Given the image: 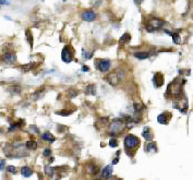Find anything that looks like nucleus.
Listing matches in <instances>:
<instances>
[{"instance_id": "nucleus-1", "label": "nucleus", "mask_w": 193, "mask_h": 180, "mask_svg": "<svg viewBox=\"0 0 193 180\" xmlns=\"http://www.w3.org/2000/svg\"><path fill=\"white\" fill-rule=\"evenodd\" d=\"M123 143H125V149L127 153H130V151H134V149H136L140 145V140L135 135L128 134L125 135Z\"/></svg>"}, {"instance_id": "nucleus-2", "label": "nucleus", "mask_w": 193, "mask_h": 180, "mask_svg": "<svg viewBox=\"0 0 193 180\" xmlns=\"http://www.w3.org/2000/svg\"><path fill=\"white\" fill-rule=\"evenodd\" d=\"M123 77H125V72L122 71V70H115L111 73H109L108 77H106V80L108 81V83L110 85L116 86L123 80Z\"/></svg>"}, {"instance_id": "nucleus-3", "label": "nucleus", "mask_w": 193, "mask_h": 180, "mask_svg": "<svg viewBox=\"0 0 193 180\" xmlns=\"http://www.w3.org/2000/svg\"><path fill=\"white\" fill-rule=\"evenodd\" d=\"M125 120L122 119H115L112 120V122L110 123L109 127V133L112 135H118L123 131L125 128Z\"/></svg>"}, {"instance_id": "nucleus-4", "label": "nucleus", "mask_w": 193, "mask_h": 180, "mask_svg": "<svg viewBox=\"0 0 193 180\" xmlns=\"http://www.w3.org/2000/svg\"><path fill=\"white\" fill-rule=\"evenodd\" d=\"M73 55H74V49L72 48L70 45H67L63 47L62 52H61V59H62L63 62L69 63L73 59Z\"/></svg>"}, {"instance_id": "nucleus-5", "label": "nucleus", "mask_w": 193, "mask_h": 180, "mask_svg": "<svg viewBox=\"0 0 193 180\" xmlns=\"http://www.w3.org/2000/svg\"><path fill=\"white\" fill-rule=\"evenodd\" d=\"M163 23L164 22H163L162 20H159V19H157V17H153L152 20H150L147 23H146V25H145L146 31L147 32L157 31V30H159L163 26Z\"/></svg>"}, {"instance_id": "nucleus-6", "label": "nucleus", "mask_w": 193, "mask_h": 180, "mask_svg": "<svg viewBox=\"0 0 193 180\" xmlns=\"http://www.w3.org/2000/svg\"><path fill=\"white\" fill-rule=\"evenodd\" d=\"M97 69L100 70V72H107L109 69H110V60L104 59L100 60L97 62Z\"/></svg>"}, {"instance_id": "nucleus-7", "label": "nucleus", "mask_w": 193, "mask_h": 180, "mask_svg": "<svg viewBox=\"0 0 193 180\" xmlns=\"http://www.w3.org/2000/svg\"><path fill=\"white\" fill-rule=\"evenodd\" d=\"M81 17H82V20L84 21H87V22H92L96 19V13L92 10H85V11H83L81 13Z\"/></svg>"}, {"instance_id": "nucleus-8", "label": "nucleus", "mask_w": 193, "mask_h": 180, "mask_svg": "<svg viewBox=\"0 0 193 180\" xmlns=\"http://www.w3.org/2000/svg\"><path fill=\"white\" fill-rule=\"evenodd\" d=\"M152 82H153V84L155 85V87H159V86H162L163 84H164V77H163L162 73H160V72L155 73L154 77H153V79H152Z\"/></svg>"}, {"instance_id": "nucleus-9", "label": "nucleus", "mask_w": 193, "mask_h": 180, "mask_svg": "<svg viewBox=\"0 0 193 180\" xmlns=\"http://www.w3.org/2000/svg\"><path fill=\"white\" fill-rule=\"evenodd\" d=\"M170 118H171V114L165 112L157 117V121H158V123H162V125H167V123L170 121Z\"/></svg>"}, {"instance_id": "nucleus-10", "label": "nucleus", "mask_w": 193, "mask_h": 180, "mask_svg": "<svg viewBox=\"0 0 193 180\" xmlns=\"http://www.w3.org/2000/svg\"><path fill=\"white\" fill-rule=\"evenodd\" d=\"M86 172H87L88 175L95 176L96 174H98V167L93 163H88L87 165H86Z\"/></svg>"}, {"instance_id": "nucleus-11", "label": "nucleus", "mask_w": 193, "mask_h": 180, "mask_svg": "<svg viewBox=\"0 0 193 180\" xmlns=\"http://www.w3.org/2000/svg\"><path fill=\"white\" fill-rule=\"evenodd\" d=\"M2 59L3 61H6L7 63H13L15 62L17 57H15V55L12 54V52H5V54L2 55Z\"/></svg>"}, {"instance_id": "nucleus-12", "label": "nucleus", "mask_w": 193, "mask_h": 180, "mask_svg": "<svg viewBox=\"0 0 193 180\" xmlns=\"http://www.w3.org/2000/svg\"><path fill=\"white\" fill-rule=\"evenodd\" d=\"M142 135L146 141H152V139H153V132H152V130L148 127H145L143 129Z\"/></svg>"}, {"instance_id": "nucleus-13", "label": "nucleus", "mask_w": 193, "mask_h": 180, "mask_svg": "<svg viewBox=\"0 0 193 180\" xmlns=\"http://www.w3.org/2000/svg\"><path fill=\"white\" fill-rule=\"evenodd\" d=\"M111 174H112V166L111 165H108L106 166L105 168L102 170V177L103 178H109L111 177Z\"/></svg>"}, {"instance_id": "nucleus-14", "label": "nucleus", "mask_w": 193, "mask_h": 180, "mask_svg": "<svg viewBox=\"0 0 193 180\" xmlns=\"http://www.w3.org/2000/svg\"><path fill=\"white\" fill-rule=\"evenodd\" d=\"M20 172H21V175L25 178L30 177L32 175V169L30 168V167H27V166H23V167H21Z\"/></svg>"}, {"instance_id": "nucleus-15", "label": "nucleus", "mask_w": 193, "mask_h": 180, "mask_svg": "<svg viewBox=\"0 0 193 180\" xmlns=\"http://www.w3.org/2000/svg\"><path fill=\"white\" fill-rule=\"evenodd\" d=\"M145 152H147V153H150V152H157V147H156V144L154 142H150L147 143L146 145H145Z\"/></svg>"}, {"instance_id": "nucleus-16", "label": "nucleus", "mask_w": 193, "mask_h": 180, "mask_svg": "<svg viewBox=\"0 0 193 180\" xmlns=\"http://www.w3.org/2000/svg\"><path fill=\"white\" fill-rule=\"evenodd\" d=\"M134 57H136L138 59H140V60L147 59V58L150 57V52H134Z\"/></svg>"}, {"instance_id": "nucleus-17", "label": "nucleus", "mask_w": 193, "mask_h": 180, "mask_svg": "<svg viewBox=\"0 0 193 180\" xmlns=\"http://www.w3.org/2000/svg\"><path fill=\"white\" fill-rule=\"evenodd\" d=\"M131 40V35L129 34V33H125V34H123L121 36V38H120V44H127L129 43Z\"/></svg>"}, {"instance_id": "nucleus-18", "label": "nucleus", "mask_w": 193, "mask_h": 180, "mask_svg": "<svg viewBox=\"0 0 193 180\" xmlns=\"http://www.w3.org/2000/svg\"><path fill=\"white\" fill-rule=\"evenodd\" d=\"M42 139H43L44 141H49V142H54L55 141L54 135L51 134V133H49V132H45V133L42 135Z\"/></svg>"}, {"instance_id": "nucleus-19", "label": "nucleus", "mask_w": 193, "mask_h": 180, "mask_svg": "<svg viewBox=\"0 0 193 180\" xmlns=\"http://www.w3.org/2000/svg\"><path fill=\"white\" fill-rule=\"evenodd\" d=\"M26 149L27 150H32V151H34V150L37 149V143L35 141H27L25 144Z\"/></svg>"}, {"instance_id": "nucleus-20", "label": "nucleus", "mask_w": 193, "mask_h": 180, "mask_svg": "<svg viewBox=\"0 0 193 180\" xmlns=\"http://www.w3.org/2000/svg\"><path fill=\"white\" fill-rule=\"evenodd\" d=\"M86 93H87V94H92V95L96 94V89H95V86L88 85L87 87H86Z\"/></svg>"}, {"instance_id": "nucleus-21", "label": "nucleus", "mask_w": 193, "mask_h": 180, "mask_svg": "<svg viewBox=\"0 0 193 180\" xmlns=\"http://www.w3.org/2000/svg\"><path fill=\"white\" fill-rule=\"evenodd\" d=\"M45 172H46V175H48V176H50V177H51V176L54 175L55 168H52V167H49V166H46Z\"/></svg>"}, {"instance_id": "nucleus-22", "label": "nucleus", "mask_w": 193, "mask_h": 180, "mask_svg": "<svg viewBox=\"0 0 193 180\" xmlns=\"http://www.w3.org/2000/svg\"><path fill=\"white\" fill-rule=\"evenodd\" d=\"M26 37H27V40H29V43L31 44V46L33 45V37H32V33L30 30L26 31Z\"/></svg>"}, {"instance_id": "nucleus-23", "label": "nucleus", "mask_w": 193, "mask_h": 180, "mask_svg": "<svg viewBox=\"0 0 193 180\" xmlns=\"http://www.w3.org/2000/svg\"><path fill=\"white\" fill-rule=\"evenodd\" d=\"M7 172H10V174H17V168H15L14 166H8L7 167Z\"/></svg>"}, {"instance_id": "nucleus-24", "label": "nucleus", "mask_w": 193, "mask_h": 180, "mask_svg": "<svg viewBox=\"0 0 193 180\" xmlns=\"http://www.w3.org/2000/svg\"><path fill=\"white\" fill-rule=\"evenodd\" d=\"M117 145H118V141H117L116 139H110V140H109V146L116 147Z\"/></svg>"}, {"instance_id": "nucleus-25", "label": "nucleus", "mask_w": 193, "mask_h": 180, "mask_svg": "<svg viewBox=\"0 0 193 180\" xmlns=\"http://www.w3.org/2000/svg\"><path fill=\"white\" fill-rule=\"evenodd\" d=\"M172 39L176 44L180 43V37H179V35L177 34V33H172Z\"/></svg>"}, {"instance_id": "nucleus-26", "label": "nucleus", "mask_w": 193, "mask_h": 180, "mask_svg": "<svg viewBox=\"0 0 193 180\" xmlns=\"http://www.w3.org/2000/svg\"><path fill=\"white\" fill-rule=\"evenodd\" d=\"M69 94H68V96L70 98H72V97H75V96H77V93L78 92L75 91V90H70V91L68 92Z\"/></svg>"}, {"instance_id": "nucleus-27", "label": "nucleus", "mask_w": 193, "mask_h": 180, "mask_svg": "<svg viewBox=\"0 0 193 180\" xmlns=\"http://www.w3.org/2000/svg\"><path fill=\"white\" fill-rule=\"evenodd\" d=\"M20 125L21 123L20 122H17V123H13L11 127H10V131H13V130H15L17 128H19L20 127Z\"/></svg>"}, {"instance_id": "nucleus-28", "label": "nucleus", "mask_w": 193, "mask_h": 180, "mask_svg": "<svg viewBox=\"0 0 193 180\" xmlns=\"http://www.w3.org/2000/svg\"><path fill=\"white\" fill-rule=\"evenodd\" d=\"M82 54H83V56L86 58V59H88V58H91V56H92V54H87V52L84 50V49H82Z\"/></svg>"}, {"instance_id": "nucleus-29", "label": "nucleus", "mask_w": 193, "mask_h": 180, "mask_svg": "<svg viewBox=\"0 0 193 180\" xmlns=\"http://www.w3.org/2000/svg\"><path fill=\"white\" fill-rule=\"evenodd\" d=\"M49 155H50V150L46 149L45 151H44V156H49Z\"/></svg>"}, {"instance_id": "nucleus-30", "label": "nucleus", "mask_w": 193, "mask_h": 180, "mask_svg": "<svg viewBox=\"0 0 193 180\" xmlns=\"http://www.w3.org/2000/svg\"><path fill=\"white\" fill-rule=\"evenodd\" d=\"M30 128H31L32 132H35V133H36V132H38V129H37L35 126H31V127H30Z\"/></svg>"}, {"instance_id": "nucleus-31", "label": "nucleus", "mask_w": 193, "mask_h": 180, "mask_svg": "<svg viewBox=\"0 0 193 180\" xmlns=\"http://www.w3.org/2000/svg\"><path fill=\"white\" fill-rule=\"evenodd\" d=\"M5 164H6V160L1 159V168H0V170H1V172H3V167H5Z\"/></svg>"}, {"instance_id": "nucleus-32", "label": "nucleus", "mask_w": 193, "mask_h": 180, "mask_svg": "<svg viewBox=\"0 0 193 180\" xmlns=\"http://www.w3.org/2000/svg\"><path fill=\"white\" fill-rule=\"evenodd\" d=\"M107 180H121L120 178H118V177H114V176H111V177H109Z\"/></svg>"}, {"instance_id": "nucleus-33", "label": "nucleus", "mask_w": 193, "mask_h": 180, "mask_svg": "<svg viewBox=\"0 0 193 180\" xmlns=\"http://www.w3.org/2000/svg\"><path fill=\"white\" fill-rule=\"evenodd\" d=\"M82 71H84V72L88 71V68H87L86 66H83V67H82Z\"/></svg>"}, {"instance_id": "nucleus-34", "label": "nucleus", "mask_w": 193, "mask_h": 180, "mask_svg": "<svg viewBox=\"0 0 193 180\" xmlns=\"http://www.w3.org/2000/svg\"><path fill=\"white\" fill-rule=\"evenodd\" d=\"M118 160H119V158H118V157L115 158V159L112 160V164H114V165H115V164H117V163H118Z\"/></svg>"}, {"instance_id": "nucleus-35", "label": "nucleus", "mask_w": 193, "mask_h": 180, "mask_svg": "<svg viewBox=\"0 0 193 180\" xmlns=\"http://www.w3.org/2000/svg\"><path fill=\"white\" fill-rule=\"evenodd\" d=\"M0 3H1V5H8V1H6V0H2V1H0Z\"/></svg>"}, {"instance_id": "nucleus-36", "label": "nucleus", "mask_w": 193, "mask_h": 180, "mask_svg": "<svg viewBox=\"0 0 193 180\" xmlns=\"http://www.w3.org/2000/svg\"><path fill=\"white\" fill-rule=\"evenodd\" d=\"M96 180H98V179H96Z\"/></svg>"}]
</instances>
